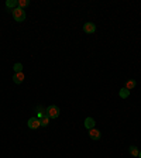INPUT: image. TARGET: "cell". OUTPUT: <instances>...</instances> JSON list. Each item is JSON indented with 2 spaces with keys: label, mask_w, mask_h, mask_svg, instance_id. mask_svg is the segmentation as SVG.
<instances>
[{
  "label": "cell",
  "mask_w": 141,
  "mask_h": 158,
  "mask_svg": "<svg viewBox=\"0 0 141 158\" xmlns=\"http://www.w3.org/2000/svg\"><path fill=\"white\" fill-rule=\"evenodd\" d=\"M24 73L23 72H17L13 75V82L16 83V85H20V83H23V81H24Z\"/></svg>",
  "instance_id": "5"
},
{
  "label": "cell",
  "mask_w": 141,
  "mask_h": 158,
  "mask_svg": "<svg viewBox=\"0 0 141 158\" xmlns=\"http://www.w3.org/2000/svg\"><path fill=\"white\" fill-rule=\"evenodd\" d=\"M129 151H130V154L133 155V157H138V154H140V151H138V148L136 146H130Z\"/></svg>",
  "instance_id": "12"
},
{
  "label": "cell",
  "mask_w": 141,
  "mask_h": 158,
  "mask_svg": "<svg viewBox=\"0 0 141 158\" xmlns=\"http://www.w3.org/2000/svg\"><path fill=\"white\" fill-rule=\"evenodd\" d=\"M28 4H30V0H18V7L23 8V10L27 7Z\"/></svg>",
  "instance_id": "14"
},
{
  "label": "cell",
  "mask_w": 141,
  "mask_h": 158,
  "mask_svg": "<svg viewBox=\"0 0 141 158\" xmlns=\"http://www.w3.org/2000/svg\"><path fill=\"white\" fill-rule=\"evenodd\" d=\"M45 116H48L49 119H56L59 116V107L55 105H51L45 109Z\"/></svg>",
  "instance_id": "1"
},
{
  "label": "cell",
  "mask_w": 141,
  "mask_h": 158,
  "mask_svg": "<svg viewBox=\"0 0 141 158\" xmlns=\"http://www.w3.org/2000/svg\"><path fill=\"white\" fill-rule=\"evenodd\" d=\"M138 158H141V151H140V154H138Z\"/></svg>",
  "instance_id": "15"
},
{
  "label": "cell",
  "mask_w": 141,
  "mask_h": 158,
  "mask_svg": "<svg viewBox=\"0 0 141 158\" xmlns=\"http://www.w3.org/2000/svg\"><path fill=\"white\" fill-rule=\"evenodd\" d=\"M6 7H7V10H14V8L18 7V2L17 0H7L6 2Z\"/></svg>",
  "instance_id": "8"
},
{
  "label": "cell",
  "mask_w": 141,
  "mask_h": 158,
  "mask_svg": "<svg viewBox=\"0 0 141 158\" xmlns=\"http://www.w3.org/2000/svg\"><path fill=\"white\" fill-rule=\"evenodd\" d=\"M12 14H13V17H14V20L18 21V23L25 20V10H23V8H20V7L12 10Z\"/></svg>",
  "instance_id": "2"
},
{
  "label": "cell",
  "mask_w": 141,
  "mask_h": 158,
  "mask_svg": "<svg viewBox=\"0 0 141 158\" xmlns=\"http://www.w3.org/2000/svg\"><path fill=\"white\" fill-rule=\"evenodd\" d=\"M119 96H120L121 99H127V97L130 96V90L126 89V88H121V89L119 90Z\"/></svg>",
  "instance_id": "10"
},
{
  "label": "cell",
  "mask_w": 141,
  "mask_h": 158,
  "mask_svg": "<svg viewBox=\"0 0 141 158\" xmlns=\"http://www.w3.org/2000/svg\"><path fill=\"white\" fill-rule=\"evenodd\" d=\"M89 137L92 138V140H99L102 137V133L97 129H92V130H89Z\"/></svg>",
  "instance_id": "6"
},
{
  "label": "cell",
  "mask_w": 141,
  "mask_h": 158,
  "mask_svg": "<svg viewBox=\"0 0 141 158\" xmlns=\"http://www.w3.org/2000/svg\"><path fill=\"white\" fill-rule=\"evenodd\" d=\"M40 123H41V127H48V124H49V117L44 114V116L40 119Z\"/></svg>",
  "instance_id": "11"
},
{
  "label": "cell",
  "mask_w": 141,
  "mask_h": 158,
  "mask_svg": "<svg viewBox=\"0 0 141 158\" xmlns=\"http://www.w3.org/2000/svg\"><path fill=\"white\" fill-rule=\"evenodd\" d=\"M136 85H137V82L134 81V79H127V82H126V89H129V90H131V89H134L136 88Z\"/></svg>",
  "instance_id": "9"
},
{
  "label": "cell",
  "mask_w": 141,
  "mask_h": 158,
  "mask_svg": "<svg viewBox=\"0 0 141 158\" xmlns=\"http://www.w3.org/2000/svg\"><path fill=\"white\" fill-rule=\"evenodd\" d=\"M83 31L86 34H93V32L96 31V25L93 24V23H85L83 24Z\"/></svg>",
  "instance_id": "4"
},
{
  "label": "cell",
  "mask_w": 141,
  "mask_h": 158,
  "mask_svg": "<svg viewBox=\"0 0 141 158\" xmlns=\"http://www.w3.org/2000/svg\"><path fill=\"white\" fill-rule=\"evenodd\" d=\"M13 71H14V73H17V72H23V64H20V62L14 64V66H13Z\"/></svg>",
  "instance_id": "13"
},
{
  "label": "cell",
  "mask_w": 141,
  "mask_h": 158,
  "mask_svg": "<svg viewBox=\"0 0 141 158\" xmlns=\"http://www.w3.org/2000/svg\"><path fill=\"white\" fill-rule=\"evenodd\" d=\"M27 124L31 130H37L38 127H41V123H40V119L38 117H31L30 120H28Z\"/></svg>",
  "instance_id": "3"
},
{
  "label": "cell",
  "mask_w": 141,
  "mask_h": 158,
  "mask_svg": "<svg viewBox=\"0 0 141 158\" xmlns=\"http://www.w3.org/2000/svg\"><path fill=\"white\" fill-rule=\"evenodd\" d=\"M95 124H96V122H95V119L93 117H86L85 119V127H86L88 130L95 129Z\"/></svg>",
  "instance_id": "7"
}]
</instances>
